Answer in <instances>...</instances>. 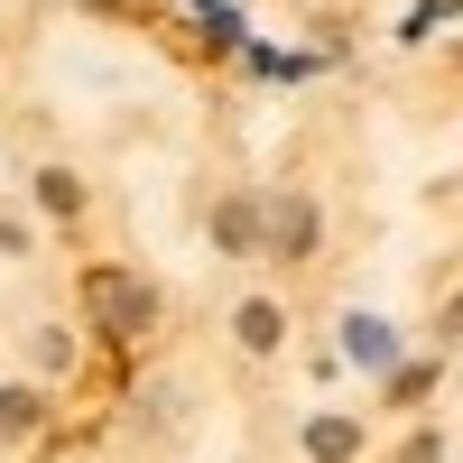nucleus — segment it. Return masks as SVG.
I'll use <instances>...</instances> for the list:
<instances>
[{
	"label": "nucleus",
	"instance_id": "7ed1b4c3",
	"mask_svg": "<svg viewBox=\"0 0 463 463\" xmlns=\"http://www.w3.org/2000/svg\"><path fill=\"white\" fill-rule=\"evenodd\" d=\"M37 427V399L28 390H0V436H28Z\"/></svg>",
	"mask_w": 463,
	"mask_h": 463
},
{
	"label": "nucleus",
	"instance_id": "f257e3e1",
	"mask_svg": "<svg viewBox=\"0 0 463 463\" xmlns=\"http://www.w3.org/2000/svg\"><path fill=\"white\" fill-rule=\"evenodd\" d=\"M306 454H316V463H353V454H362V436H353V417H325V427L306 436Z\"/></svg>",
	"mask_w": 463,
	"mask_h": 463
},
{
	"label": "nucleus",
	"instance_id": "f03ea898",
	"mask_svg": "<svg viewBox=\"0 0 463 463\" xmlns=\"http://www.w3.org/2000/svg\"><path fill=\"white\" fill-rule=\"evenodd\" d=\"M241 343L269 353V343H279V306H241Z\"/></svg>",
	"mask_w": 463,
	"mask_h": 463
}]
</instances>
